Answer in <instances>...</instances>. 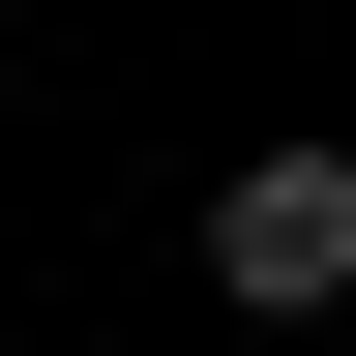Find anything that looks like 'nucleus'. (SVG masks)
Masks as SVG:
<instances>
[{
	"label": "nucleus",
	"instance_id": "1",
	"mask_svg": "<svg viewBox=\"0 0 356 356\" xmlns=\"http://www.w3.org/2000/svg\"><path fill=\"white\" fill-rule=\"evenodd\" d=\"M208 297L327 327V297H356V149H238V178H208Z\"/></svg>",
	"mask_w": 356,
	"mask_h": 356
}]
</instances>
